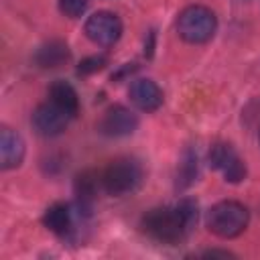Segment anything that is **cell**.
<instances>
[{"mask_svg": "<svg viewBox=\"0 0 260 260\" xmlns=\"http://www.w3.org/2000/svg\"><path fill=\"white\" fill-rule=\"evenodd\" d=\"M128 98L142 112H154L162 106V91L152 79H134L130 83Z\"/></svg>", "mask_w": 260, "mask_h": 260, "instance_id": "obj_9", "label": "cell"}, {"mask_svg": "<svg viewBox=\"0 0 260 260\" xmlns=\"http://www.w3.org/2000/svg\"><path fill=\"white\" fill-rule=\"evenodd\" d=\"M197 177V156L187 150L179 162V171H177V189H185L189 187Z\"/></svg>", "mask_w": 260, "mask_h": 260, "instance_id": "obj_15", "label": "cell"}, {"mask_svg": "<svg viewBox=\"0 0 260 260\" xmlns=\"http://www.w3.org/2000/svg\"><path fill=\"white\" fill-rule=\"evenodd\" d=\"M258 140H260V134H258Z\"/></svg>", "mask_w": 260, "mask_h": 260, "instance_id": "obj_19", "label": "cell"}, {"mask_svg": "<svg viewBox=\"0 0 260 260\" xmlns=\"http://www.w3.org/2000/svg\"><path fill=\"white\" fill-rule=\"evenodd\" d=\"M49 95H51V102H53L55 106H59L69 118L77 116V112H79V98H77L75 89H73L67 81L57 79V81L49 87Z\"/></svg>", "mask_w": 260, "mask_h": 260, "instance_id": "obj_13", "label": "cell"}, {"mask_svg": "<svg viewBox=\"0 0 260 260\" xmlns=\"http://www.w3.org/2000/svg\"><path fill=\"white\" fill-rule=\"evenodd\" d=\"M106 63H108V59H106L104 55H91V57H87V59H83V61L79 63L77 73H79V75H89V73L102 71V69L106 67Z\"/></svg>", "mask_w": 260, "mask_h": 260, "instance_id": "obj_16", "label": "cell"}, {"mask_svg": "<svg viewBox=\"0 0 260 260\" xmlns=\"http://www.w3.org/2000/svg\"><path fill=\"white\" fill-rule=\"evenodd\" d=\"M209 165L215 171H219L223 175V179L230 183H240L246 177V165L238 156V152L234 150L232 144H225V142L213 144L209 150Z\"/></svg>", "mask_w": 260, "mask_h": 260, "instance_id": "obj_6", "label": "cell"}, {"mask_svg": "<svg viewBox=\"0 0 260 260\" xmlns=\"http://www.w3.org/2000/svg\"><path fill=\"white\" fill-rule=\"evenodd\" d=\"M142 181V169L134 158H116L102 173V189L110 195L132 193Z\"/></svg>", "mask_w": 260, "mask_h": 260, "instance_id": "obj_4", "label": "cell"}, {"mask_svg": "<svg viewBox=\"0 0 260 260\" xmlns=\"http://www.w3.org/2000/svg\"><path fill=\"white\" fill-rule=\"evenodd\" d=\"M32 128L39 136H45V138H53V136H59L65 128H67V122H69V116L59 108L55 106L53 102L51 104H41L37 106V110L32 112Z\"/></svg>", "mask_w": 260, "mask_h": 260, "instance_id": "obj_8", "label": "cell"}, {"mask_svg": "<svg viewBox=\"0 0 260 260\" xmlns=\"http://www.w3.org/2000/svg\"><path fill=\"white\" fill-rule=\"evenodd\" d=\"M24 158V140L18 132L2 128L0 132V167L4 171L16 169Z\"/></svg>", "mask_w": 260, "mask_h": 260, "instance_id": "obj_10", "label": "cell"}, {"mask_svg": "<svg viewBox=\"0 0 260 260\" xmlns=\"http://www.w3.org/2000/svg\"><path fill=\"white\" fill-rule=\"evenodd\" d=\"M203 256H205V258H215V256H221V258H234V254L228 252V250H207V252H203Z\"/></svg>", "mask_w": 260, "mask_h": 260, "instance_id": "obj_18", "label": "cell"}, {"mask_svg": "<svg viewBox=\"0 0 260 260\" xmlns=\"http://www.w3.org/2000/svg\"><path fill=\"white\" fill-rule=\"evenodd\" d=\"M83 30H85L87 39L93 41L95 45L112 47L122 37V22H120V18L116 14L106 12V10H100V12L91 14L85 20Z\"/></svg>", "mask_w": 260, "mask_h": 260, "instance_id": "obj_5", "label": "cell"}, {"mask_svg": "<svg viewBox=\"0 0 260 260\" xmlns=\"http://www.w3.org/2000/svg\"><path fill=\"white\" fill-rule=\"evenodd\" d=\"M43 225L57 236H67L73 228V213L65 203H55L45 211Z\"/></svg>", "mask_w": 260, "mask_h": 260, "instance_id": "obj_11", "label": "cell"}, {"mask_svg": "<svg viewBox=\"0 0 260 260\" xmlns=\"http://www.w3.org/2000/svg\"><path fill=\"white\" fill-rule=\"evenodd\" d=\"M217 28L215 14L205 6H187L177 18V32L191 45L207 43Z\"/></svg>", "mask_w": 260, "mask_h": 260, "instance_id": "obj_3", "label": "cell"}, {"mask_svg": "<svg viewBox=\"0 0 260 260\" xmlns=\"http://www.w3.org/2000/svg\"><path fill=\"white\" fill-rule=\"evenodd\" d=\"M59 8L65 16L69 18H77L85 12L87 8V0H59Z\"/></svg>", "mask_w": 260, "mask_h": 260, "instance_id": "obj_17", "label": "cell"}, {"mask_svg": "<svg viewBox=\"0 0 260 260\" xmlns=\"http://www.w3.org/2000/svg\"><path fill=\"white\" fill-rule=\"evenodd\" d=\"M100 185H102V175L98 177L91 171H85V173H81L77 177V181H75V193H77V199H79V209H83V213H89L91 201L98 195Z\"/></svg>", "mask_w": 260, "mask_h": 260, "instance_id": "obj_14", "label": "cell"}, {"mask_svg": "<svg viewBox=\"0 0 260 260\" xmlns=\"http://www.w3.org/2000/svg\"><path fill=\"white\" fill-rule=\"evenodd\" d=\"M248 219H250V213L242 203L219 201L207 211L205 223L211 234H215L217 238L230 240V238L240 236L248 228Z\"/></svg>", "mask_w": 260, "mask_h": 260, "instance_id": "obj_2", "label": "cell"}, {"mask_svg": "<svg viewBox=\"0 0 260 260\" xmlns=\"http://www.w3.org/2000/svg\"><path fill=\"white\" fill-rule=\"evenodd\" d=\"M197 221V203L183 199L171 207H154L142 217V232L162 244L181 242Z\"/></svg>", "mask_w": 260, "mask_h": 260, "instance_id": "obj_1", "label": "cell"}, {"mask_svg": "<svg viewBox=\"0 0 260 260\" xmlns=\"http://www.w3.org/2000/svg\"><path fill=\"white\" fill-rule=\"evenodd\" d=\"M69 59V49L63 41H49L35 53V63L43 69H53Z\"/></svg>", "mask_w": 260, "mask_h": 260, "instance_id": "obj_12", "label": "cell"}, {"mask_svg": "<svg viewBox=\"0 0 260 260\" xmlns=\"http://www.w3.org/2000/svg\"><path fill=\"white\" fill-rule=\"evenodd\" d=\"M138 128V118L132 110L124 108V106H112L104 112V116L98 122V130L104 136L110 138H122L132 134Z\"/></svg>", "mask_w": 260, "mask_h": 260, "instance_id": "obj_7", "label": "cell"}]
</instances>
